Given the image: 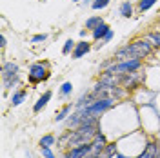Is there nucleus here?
Segmentation results:
<instances>
[{"label": "nucleus", "instance_id": "nucleus-11", "mask_svg": "<svg viewBox=\"0 0 160 158\" xmlns=\"http://www.w3.org/2000/svg\"><path fill=\"white\" fill-rule=\"evenodd\" d=\"M157 147H158V142H157V140H149L148 146H146V149H144L137 158H155V155H157Z\"/></svg>", "mask_w": 160, "mask_h": 158}, {"label": "nucleus", "instance_id": "nucleus-16", "mask_svg": "<svg viewBox=\"0 0 160 158\" xmlns=\"http://www.w3.org/2000/svg\"><path fill=\"white\" fill-rule=\"evenodd\" d=\"M113 58L117 60V62H124V60H129V49H128V46H124V47H120V49L115 51V57Z\"/></svg>", "mask_w": 160, "mask_h": 158}, {"label": "nucleus", "instance_id": "nucleus-26", "mask_svg": "<svg viewBox=\"0 0 160 158\" xmlns=\"http://www.w3.org/2000/svg\"><path fill=\"white\" fill-rule=\"evenodd\" d=\"M46 40H48V35H46V33H40V35H35V37L31 38V42H33V44H38V42H46Z\"/></svg>", "mask_w": 160, "mask_h": 158}, {"label": "nucleus", "instance_id": "nucleus-12", "mask_svg": "<svg viewBox=\"0 0 160 158\" xmlns=\"http://www.w3.org/2000/svg\"><path fill=\"white\" fill-rule=\"evenodd\" d=\"M26 98H28V89H18V91H15V93L11 95V106L17 107V106H20Z\"/></svg>", "mask_w": 160, "mask_h": 158}, {"label": "nucleus", "instance_id": "nucleus-22", "mask_svg": "<svg viewBox=\"0 0 160 158\" xmlns=\"http://www.w3.org/2000/svg\"><path fill=\"white\" fill-rule=\"evenodd\" d=\"M2 82H4V89H13L15 86L20 84V78H18V75H17V77H13V78H4Z\"/></svg>", "mask_w": 160, "mask_h": 158}, {"label": "nucleus", "instance_id": "nucleus-29", "mask_svg": "<svg viewBox=\"0 0 160 158\" xmlns=\"http://www.w3.org/2000/svg\"><path fill=\"white\" fill-rule=\"evenodd\" d=\"M115 158H131V156H126V155H122V153H117V155H115Z\"/></svg>", "mask_w": 160, "mask_h": 158}, {"label": "nucleus", "instance_id": "nucleus-19", "mask_svg": "<svg viewBox=\"0 0 160 158\" xmlns=\"http://www.w3.org/2000/svg\"><path fill=\"white\" fill-rule=\"evenodd\" d=\"M75 46H77V42L73 38H68L64 42V46H62V55H71L75 51Z\"/></svg>", "mask_w": 160, "mask_h": 158}, {"label": "nucleus", "instance_id": "nucleus-3", "mask_svg": "<svg viewBox=\"0 0 160 158\" xmlns=\"http://www.w3.org/2000/svg\"><path fill=\"white\" fill-rule=\"evenodd\" d=\"M142 67V60L140 58H129L124 62H117L111 69H108L113 75H128V73H135Z\"/></svg>", "mask_w": 160, "mask_h": 158}, {"label": "nucleus", "instance_id": "nucleus-28", "mask_svg": "<svg viewBox=\"0 0 160 158\" xmlns=\"http://www.w3.org/2000/svg\"><path fill=\"white\" fill-rule=\"evenodd\" d=\"M88 31H89V29H86V27H84V29L80 31V37H82V38H84V37H86V35H88Z\"/></svg>", "mask_w": 160, "mask_h": 158}, {"label": "nucleus", "instance_id": "nucleus-27", "mask_svg": "<svg viewBox=\"0 0 160 158\" xmlns=\"http://www.w3.org/2000/svg\"><path fill=\"white\" fill-rule=\"evenodd\" d=\"M6 44H8V40H6V37H4V35H0V47L4 49V47H6Z\"/></svg>", "mask_w": 160, "mask_h": 158}, {"label": "nucleus", "instance_id": "nucleus-13", "mask_svg": "<svg viewBox=\"0 0 160 158\" xmlns=\"http://www.w3.org/2000/svg\"><path fill=\"white\" fill-rule=\"evenodd\" d=\"M75 107V104H66V106H62L60 111L55 115V122H64V120H68V116L71 115V109Z\"/></svg>", "mask_w": 160, "mask_h": 158}, {"label": "nucleus", "instance_id": "nucleus-31", "mask_svg": "<svg viewBox=\"0 0 160 158\" xmlns=\"http://www.w3.org/2000/svg\"><path fill=\"white\" fill-rule=\"evenodd\" d=\"M155 158H160V142H158V147H157V155H155Z\"/></svg>", "mask_w": 160, "mask_h": 158}, {"label": "nucleus", "instance_id": "nucleus-18", "mask_svg": "<svg viewBox=\"0 0 160 158\" xmlns=\"http://www.w3.org/2000/svg\"><path fill=\"white\" fill-rule=\"evenodd\" d=\"M117 142H113V144H108L106 147H104V151H102V158H113L115 155H117Z\"/></svg>", "mask_w": 160, "mask_h": 158}, {"label": "nucleus", "instance_id": "nucleus-10", "mask_svg": "<svg viewBox=\"0 0 160 158\" xmlns=\"http://www.w3.org/2000/svg\"><path fill=\"white\" fill-rule=\"evenodd\" d=\"M109 31H111V27L104 22V24H100L98 27H95V29L91 31V38L95 40V42H100V40H104V37H106Z\"/></svg>", "mask_w": 160, "mask_h": 158}, {"label": "nucleus", "instance_id": "nucleus-5", "mask_svg": "<svg viewBox=\"0 0 160 158\" xmlns=\"http://www.w3.org/2000/svg\"><path fill=\"white\" fill-rule=\"evenodd\" d=\"M93 151V146L91 144H84V146H78V147H71L64 158H86Z\"/></svg>", "mask_w": 160, "mask_h": 158}, {"label": "nucleus", "instance_id": "nucleus-7", "mask_svg": "<svg viewBox=\"0 0 160 158\" xmlns=\"http://www.w3.org/2000/svg\"><path fill=\"white\" fill-rule=\"evenodd\" d=\"M109 142H108V136L104 135V133H97L95 135V138H93V142H91V146H93V153H102L104 151V147L108 146Z\"/></svg>", "mask_w": 160, "mask_h": 158}, {"label": "nucleus", "instance_id": "nucleus-6", "mask_svg": "<svg viewBox=\"0 0 160 158\" xmlns=\"http://www.w3.org/2000/svg\"><path fill=\"white\" fill-rule=\"evenodd\" d=\"M91 51V44L88 42V40H80V42H77V46H75V51L71 53V58L73 60H78L82 58L84 55H88Z\"/></svg>", "mask_w": 160, "mask_h": 158}, {"label": "nucleus", "instance_id": "nucleus-17", "mask_svg": "<svg viewBox=\"0 0 160 158\" xmlns=\"http://www.w3.org/2000/svg\"><path fill=\"white\" fill-rule=\"evenodd\" d=\"M55 142H57L55 135H44V136L38 140V146H40V149H42V147H53V146H55Z\"/></svg>", "mask_w": 160, "mask_h": 158}, {"label": "nucleus", "instance_id": "nucleus-24", "mask_svg": "<svg viewBox=\"0 0 160 158\" xmlns=\"http://www.w3.org/2000/svg\"><path fill=\"white\" fill-rule=\"evenodd\" d=\"M111 0H93V4H91V7L95 11H100V9H106L108 6H109Z\"/></svg>", "mask_w": 160, "mask_h": 158}, {"label": "nucleus", "instance_id": "nucleus-33", "mask_svg": "<svg viewBox=\"0 0 160 158\" xmlns=\"http://www.w3.org/2000/svg\"><path fill=\"white\" fill-rule=\"evenodd\" d=\"M42 2H48V0H42Z\"/></svg>", "mask_w": 160, "mask_h": 158}, {"label": "nucleus", "instance_id": "nucleus-9", "mask_svg": "<svg viewBox=\"0 0 160 158\" xmlns=\"http://www.w3.org/2000/svg\"><path fill=\"white\" fill-rule=\"evenodd\" d=\"M51 96H53V93H51V91H44V93H42V96L35 102V106H33V113H40L42 109L49 104Z\"/></svg>", "mask_w": 160, "mask_h": 158}, {"label": "nucleus", "instance_id": "nucleus-25", "mask_svg": "<svg viewBox=\"0 0 160 158\" xmlns=\"http://www.w3.org/2000/svg\"><path fill=\"white\" fill-rule=\"evenodd\" d=\"M40 153H42V158H57L55 156V153L51 151V147H42L40 149Z\"/></svg>", "mask_w": 160, "mask_h": 158}, {"label": "nucleus", "instance_id": "nucleus-23", "mask_svg": "<svg viewBox=\"0 0 160 158\" xmlns=\"http://www.w3.org/2000/svg\"><path fill=\"white\" fill-rule=\"evenodd\" d=\"M146 38L149 40L151 44L155 46V47H160V29L158 31H153V33H149Z\"/></svg>", "mask_w": 160, "mask_h": 158}, {"label": "nucleus", "instance_id": "nucleus-1", "mask_svg": "<svg viewBox=\"0 0 160 158\" xmlns=\"http://www.w3.org/2000/svg\"><path fill=\"white\" fill-rule=\"evenodd\" d=\"M153 47H155V46H153L148 38H137L128 46L131 58H140V60L146 58V57H149L151 53H153Z\"/></svg>", "mask_w": 160, "mask_h": 158}, {"label": "nucleus", "instance_id": "nucleus-4", "mask_svg": "<svg viewBox=\"0 0 160 158\" xmlns=\"http://www.w3.org/2000/svg\"><path fill=\"white\" fill-rule=\"evenodd\" d=\"M117 100L113 98V96H106V98H97V100H93L89 106H88V111L89 113H93V115H104L106 111H109L111 107H113V104H115Z\"/></svg>", "mask_w": 160, "mask_h": 158}, {"label": "nucleus", "instance_id": "nucleus-15", "mask_svg": "<svg viewBox=\"0 0 160 158\" xmlns=\"http://www.w3.org/2000/svg\"><path fill=\"white\" fill-rule=\"evenodd\" d=\"M120 15H122L124 18L133 17V4H131V0H126V2L120 4Z\"/></svg>", "mask_w": 160, "mask_h": 158}, {"label": "nucleus", "instance_id": "nucleus-21", "mask_svg": "<svg viewBox=\"0 0 160 158\" xmlns=\"http://www.w3.org/2000/svg\"><path fill=\"white\" fill-rule=\"evenodd\" d=\"M71 93H73V84H71V82H64V84L60 86V96L66 98V96H69Z\"/></svg>", "mask_w": 160, "mask_h": 158}, {"label": "nucleus", "instance_id": "nucleus-20", "mask_svg": "<svg viewBox=\"0 0 160 158\" xmlns=\"http://www.w3.org/2000/svg\"><path fill=\"white\" fill-rule=\"evenodd\" d=\"M155 4H157V0H138V11L140 13H146V11L151 9Z\"/></svg>", "mask_w": 160, "mask_h": 158}, {"label": "nucleus", "instance_id": "nucleus-2", "mask_svg": "<svg viewBox=\"0 0 160 158\" xmlns=\"http://www.w3.org/2000/svg\"><path fill=\"white\" fill-rule=\"evenodd\" d=\"M49 78V71H48V64L42 62H35L29 66V73H28V80L31 86H37L40 82H46Z\"/></svg>", "mask_w": 160, "mask_h": 158}, {"label": "nucleus", "instance_id": "nucleus-32", "mask_svg": "<svg viewBox=\"0 0 160 158\" xmlns=\"http://www.w3.org/2000/svg\"><path fill=\"white\" fill-rule=\"evenodd\" d=\"M73 2H80V0H73Z\"/></svg>", "mask_w": 160, "mask_h": 158}, {"label": "nucleus", "instance_id": "nucleus-8", "mask_svg": "<svg viewBox=\"0 0 160 158\" xmlns=\"http://www.w3.org/2000/svg\"><path fill=\"white\" fill-rule=\"evenodd\" d=\"M18 75V66L15 62H4L2 64V80L4 78H13Z\"/></svg>", "mask_w": 160, "mask_h": 158}, {"label": "nucleus", "instance_id": "nucleus-30", "mask_svg": "<svg viewBox=\"0 0 160 158\" xmlns=\"http://www.w3.org/2000/svg\"><path fill=\"white\" fill-rule=\"evenodd\" d=\"M91 4H93L91 0H84V2H82V6H84V7H86V6H91Z\"/></svg>", "mask_w": 160, "mask_h": 158}, {"label": "nucleus", "instance_id": "nucleus-14", "mask_svg": "<svg viewBox=\"0 0 160 158\" xmlns=\"http://www.w3.org/2000/svg\"><path fill=\"white\" fill-rule=\"evenodd\" d=\"M100 24H104V18L100 15H93V17H89V18L86 20V29L93 31L95 27H98Z\"/></svg>", "mask_w": 160, "mask_h": 158}]
</instances>
